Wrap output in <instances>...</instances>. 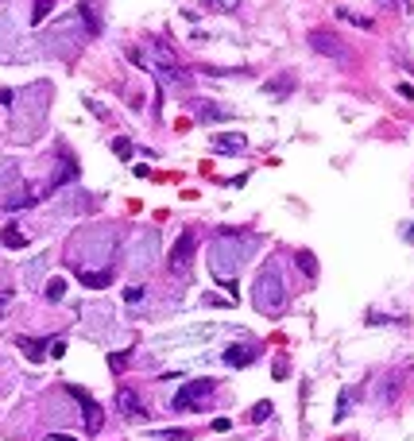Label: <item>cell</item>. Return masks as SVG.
Wrapping results in <instances>:
<instances>
[{"mask_svg": "<svg viewBox=\"0 0 414 441\" xmlns=\"http://www.w3.org/2000/svg\"><path fill=\"white\" fill-rule=\"evenodd\" d=\"M62 294H66V279H50L47 283V302H62Z\"/></svg>", "mask_w": 414, "mask_h": 441, "instance_id": "obj_22", "label": "cell"}, {"mask_svg": "<svg viewBox=\"0 0 414 441\" xmlns=\"http://www.w3.org/2000/svg\"><path fill=\"white\" fill-rule=\"evenodd\" d=\"M406 240H411V244H414V225H406Z\"/></svg>", "mask_w": 414, "mask_h": 441, "instance_id": "obj_33", "label": "cell"}, {"mask_svg": "<svg viewBox=\"0 0 414 441\" xmlns=\"http://www.w3.org/2000/svg\"><path fill=\"white\" fill-rule=\"evenodd\" d=\"M50 101V89L47 86H28L16 93V112H12V136L16 139H35L43 128V108Z\"/></svg>", "mask_w": 414, "mask_h": 441, "instance_id": "obj_2", "label": "cell"}, {"mask_svg": "<svg viewBox=\"0 0 414 441\" xmlns=\"http://www.w3.org/2000/svg\"><path fill=\"white\" fill-rule=\"evenodd\" d=\"M117 411L132 422H148V406H144V399H139L132 387H120L117 391Z\"/></svg>", "mask_w": 414, "mask_h": 441, "instance_id": "obj_11", "label": "cell"}, {"mask_svg": "<svg viewBox=\"0 0 414 441\" xmlns=\"http://www.w3.org/2000/svg\"><path fill=\"white\" fill-rule=\"evenodd\" d=\"M155 438H159V441H190V433H186V430H159Z\"/></svg>", "mask_w": 414, "mask_h": 441, "instance_id": "obj_26", "label": "cell"}, {"mask_svg": "<svg viewBox=\"0 0 414 441\" xmlns=\"http://www.w3.org/2000/svg\"><path fill=\"white\" fill-rule=\"evenodd\" d=\"M252 302L264 317H279L286 310V286H283V271L275 264H267V271L256 275L252 283Z\"/></svg>", "mask_w": 414, "mask_h": 441, "instance_id": "obj_4", "label": "cell"}, {"mask_svg": "<svg viewBox=\"0 0 414 441\" xmlns=\"http://www.w3.org/2000/svg\"><path fill=\"white\" fill-rule=\"evenodd\" d=\"M74 175H78V167H74V159H70V155H62V159H59V170H55V178H50L47 186H43V194H50V190H59V186H66V182H74Z\"/></svg>", "mask_w": 414, "mask_h": 441, "instance_id": "obj_13", "label": "cell"}, {"mask_svg": "<svg viewBox=\"0 0 414 441\" xmlns=\"http://www.w3.org/2000/svg\"><path fill=\"white\" fill-rule=\"evenodd\" d=\"M155 255H159V240L151 233L144 236H132V244H128V264L136 267V271H144V267L155 264Z\"/></svg>", "mask_w": 414, "mask_h": 441, "instance_id": "obj_10", "label": "cell"}, {"mask_svg": "<svg viewBox=\"0 0 414 441\" xmlns=\"http://www.w3.org/2000/svg\"><path fill=\"white\" fill-rule=\"evenodd\" d=\"M112 151H117L120 159H128V155H132V147H128V139H112Z\"/></svg>", "mask_w": 414, "mask_h": 441, "instance_id": "obj_29", "label": "cell"}, {"mask_svg": "<svg viewBox=\"0 0 414 441\" xmlns=\"http://www.w3.org/2000/svg\"><path fill=\"white\" fill-rule=\"evenodd\" d=\"M259 252V236L252 233H221L209 244V271L217 275L221 283L237 279V271Z\"/></svg>", "mask_w": 414, "mask_h": 441, "instance_id": "obj_1", "label": "cell"}, {"mask_svg": "<svg viewBox=\"0 0 414 441\" xmlns=\"http://www.w3.org/2000/svg\"><path fill=\"white\" fill-rule=\"evenodd\" d=\"M0 240H4V248H23L28 244V233H23L20 225H8L4 233H0Z\"/></svg>", "mask_w": 414, "mask_h": 441, "instance_id": "obj_17", "label": "cell"}, {"mask_svg": "<svg viewBox=\"0 0 414 441\" xmlns=\"http://www.w3.org/2000/svg\"><path fill=\"white\" fill-rule=\"evenodd\" d=\"M290 89H295V78L283 74V78H275V86H264V93H271V97H286Z\"/></svg>", "mask_w": 414, "mask_h": 441, "instance_id": "obj_18", "label": "cell"}, {"mask_svg": "<svg viewBox=\"0 0 414 441\" xmlns=\"http://www.w3.org/2000/svg\"><path fill=\"white\" fill-rule=\"evenodd\" d=\"M16 344H20L23 353H28L31 364H39L43 356H47V341H35V337H16Z\"/></svg>", "mask_w": 414, "mask_h": 441, "instance_id": "obj_16", "label": "cell"}, {"mask_svg": "<svg viewBox=\"0 0 414 441\" xmlns=\"http://www.w3.org/2000/svg\"><path fill=\"white\" fill-rule=\"evenodd\" d=\"M12 101H16V93H12V89H0V105H12Z\"/></svg>", "mask_w": 414, "mask_h": 441, "instance_id": "obj_32", "label": "cell"}, {"mask_svg": "<svg viewBox=\"0 0 414 441\" xmlns=\"http://www.w3.org/2000/svg\"><path fill=\"white\" fill-rule=\"evenodd\" d=\"M213 151H217V155H244L248 139L244 136H217L213 139Z\"/></svg>", "mask_w": 414, "mask_h": 441, "instance_id": "obj_14", "label": "cell"}, {"mask_svg": "<svg viewBox=\"0 0 414 441\" xmlns=\"http://www.w3.org/2000/svg\"><path fill=\"white\" fill-rule=\"evenodd\" d=\"M78 283L89 286V291H105L112 283V267H105V271H78Z\"/></svg>", "mask_w": 414, "mask_h": 441, "instance_id": "obj_15", "label": "cell"}, {"mask_svg": "<svg viewBox=\"0 0 414 441\" xmlns=\"http://www.w3.org/2000/svg\"><path fill=\"white\" fill-rule=\"evenodd\" d=\"M128 360H132V353H112L109 356V368H112V372H124V368H128Z\"/></svg>", "mask_w": 414, "mask_h": 441, "instance_id": "obj_25", "label": "cell"}, {"mask_svg": "<svg viewBox=\"0 0 414 441\" xmlns=\"http://www.w3.org/2000/svg\"><path fill=\"white\" fill-rule=\"evenodd\" d=\"M271 414H275V406H271V402H256V406H252V422H264V418H271Z\"/></svg>", "mask_w": 414, "mask_h": 441, "instance_id": "obj_24", "label": "cell"}, {"mask_svg": "<svg viewBox=\"0 0 414 441\" xmlns=\"http://www.w3.org/2000/svg\"><path fill=\"white\" fill-rule=\"evenodd\" d=\"M132 62L144 66L148 74H155L159 81H167V86H190V74L175 62V50L167 47H139L132 50Z\"/></svg>", "mask_w": 414, "mask_h": 441, "instance_id": "obj_5", "label": "cell"}, {"mask_svg": "<svg viewBox=\"0 0 414 441\" xmlns=\"http://www.w3.org/2000/svg\"><path fill=\"white\" fill-rule=\"evenodd\" d=\"M194 252H197V236L194 233H182L175 240V248H170V275H186L190 264H194Z\"/></svg>", "mask_w": 414, "mask_h": 441, "instance_id": "obj_9", "label": "cell"}, {"mask_svg": "<svg viewBox=\"0 0 414 441\" xmlns=\"http://www.w3.org/2000/svg\"><path fill=\"white\" fill-rule=\"evenodd\" d=\"M209 306H233V298H221V294H206Z\"/></svg>", "mask_w": 414, "mask_h": 441, "instance_id": "obj_30", "label": "cell"}, {"mask_svg": "<svg viewBox=\"0 0 414 441\" xmlns=\"http://www.w3.org/2000/svg\"><path fill=\"white\" fill-rule=\"evenodd\" d=\"M228 112L225 108H217V105H201V120H225Z\"/></svg>", "mask_w": 414, "mask_h": 441, "instance_id": "obj_27", "label": "cell"}, {"mask_svg": "<svg viewBox=\"0 0 414 441\" xmlns=\"http://www.w3.org/2000/svg\"><path fill=\"white\" fill-rule=\"evenodd\" d=\"M310 47H314L317 55L333 59V62H348V47L341 43V35H333V31H326V28H314V31H310Z\"/></svg>", "mask_w": 414, "mask_h": 441, "instance_id": "obj_7", "label": "cell"}, {"mask_svg": "<svg viewBox=\"0 0 414 441\" xmlns=\"http://www.w3.org/2000/svg\"><path fill=\"white\" fill-rule=\"evenodd\" d=\"M112 255H117V236L109 228L101 233H81L74 244H70V259H74V271H89V267H112Z\"/></svg>", "mask_w": 414, "mask_h": 441, "instance_id": "obj_3", "label": "cell"}, {"mask_svg": "<svg viewBox=\"0 0 414 441\" xmlns=\"http://www.w3.org/2000/svg\"><path fill=\"white\" fill-rule=\"evenodd\" d=\"M124 302L139 306V302H144V286H128V291H124Z\"/></svg>", "mask_w": 414, "mask_h": 441, "instance_id": "obj_28", "label": "cell"}, {"mask_svg": "<svg viewBox=\"0 0 414 441\" xmlns=\"http://www.w3.org/2000/svg\"><path fill=\"white\" fill-rule=\"evenodd\" d=\"M337 16H341V20H348V23H356V28H372V20H368V16H360V12L345 8V4L337 8Z\"/></svg>", "mask_w": 414, "mask_h": 441, "instance_id": "obj_21", "label": "cell"}, {"mask_svg": "<svg viewBox=\"0 0 414 441\" xmlns=\"http://www.w3.org/2000/svg\"><path fill=\"white\" fill-rule=\"evenodd\" d=\"M295 259H298V267H302L306 279H314V275H317V259H314V252H298Z\"/></svg>", "mask_w": 414, "mask_h": 441, "instance_id": "obj_20", "label": "cell"}, {"mask_svg": "<svg viewBox=\"0 0 414 441\" xmlns=\"http://www.w3.org/2000/svg\"><path fill=\"white\" fill-rule=\"evenodd\" d=\"M221 360H225L228 368H248V364L256 360V344H228Z\"/></svg>", "mask_w": 414, "mask_h": 441, "instance_id": "obj_12", "label": "cell"}, {"mask_svg": "<svg viewBox=\"0 0 414 441\" xmlns=\"http://www.w3.org/2000/svg\"><path fill=\"white\" fill-rule=\"evenodd\" d=\"M50 12H55V4H50V0H39V4L31 8V23H43V20L50 16Z\"/></svg>", "mask_w": 414, "mask_h": 441, "instance_id": "obj_23", "label": "cell"}, {"mask_svg": "<svg viewBox=\"0 0 414 441\" xmlns=\"http://www.w3.org/2000/svg\"><path fill=\"white\" fill-rule=\"evenodd\" d=\"M8 302H12V291H0V317H4V310H8Z\"/></svg>", "mask_w": 414, "mask_h": 441, "instance_id": "obj_31", "label": "cell"}, {"mask_svg": "<svg viewBox=\"0 0 414 441\" xmlns=\"http://www.w3.org/2000/svg\"><path fill=\"white\" fill-rule=\"evenodd\" d=\"M12 43H16V31H12L8 16H0V50H8ZM0 59H4V55H0Z\"/></svg>", "mask_w": 414, "mask_h": 441, "instance_id": "obj_19", "label": "cell"}, {"mask_svg": "<svg viewBox=\"0 0 414 441\" xmlns=\"http://www.w3.org/2000/svg\"><path fill=\"white\" fill-rule=\"evenodd\" d=\"M213 391H217V383H213V380H190L186 387L170 399V411H178V414L206 411V402H213Z\"/></svg>", "mask_w": 414, "mask_h": 441, "instance_id": "obj_6", "label": "cell"}, {"mask_svg": "<svg viewBox=\"0 0 414 441\" xmlns=\"http://www.w3.org/2000/svg\"><path fill=\"white\" fill-rule=\"evenodd\" d=\"M62 391H66L70 399L81 406V414H86V433H97L101 426H105V411H101L97 402H93V395H89L86 387H62Z\"/></svg>", "mask_w": 414, "mask_h": 441, "instance_id": "obj_8", "label": "cell"}]
</instances>
